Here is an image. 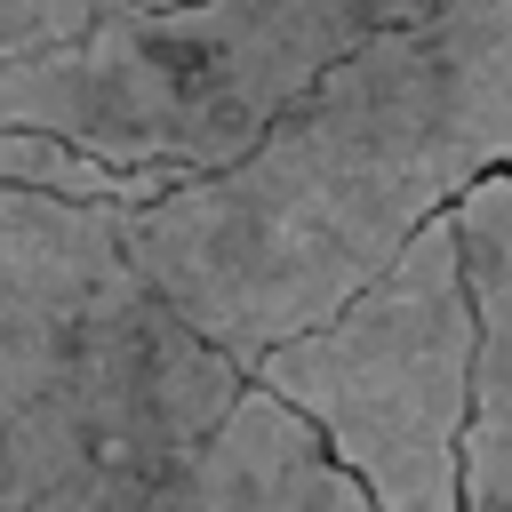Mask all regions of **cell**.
<instances>
[{
    "label": "cell",
    "instance_id": "obj_6",
    "mask_svg": "<svg viewBox=\"0 0 512 512\" xmlns=\"http://www.w3.org/2000/svg\"><path fill=\"white\" fill-rule=\"evenodd\" d=\"M472 296V408L456 440V512H512V168L448 200Z\"/></svg>",
    "mask_w": 512,
    "mask_h": 512
},
{
    "label": "cell",
    "instance_id": "obj_1",
    "mask_svg": "<svg viewBox=\"0 0 512 512\" xmlns=\"http://www.w3.org/2000/svg\"><path fill=\"white\" fill-rule=\"evenodd\" d=\"M488 168H512V0H424L320 64L232 168L136 200L120 232L176 320L248 368Z\"/></svg>",
    "mask_w": 512,
    "mask_h": 512
},
{
    "label": "cell",
    "instance_id": "obj_2",
    "mask_svg": "<svg viewBox=\"0 0 512 512\" xmlns=\"http://www.w3.org/2000/svg\"><path fill=\"white\" fill-rule=\"evenodd\" d=\"M120 216L0 184V512H136L248 384L144 280Z\"/></svg>",
    "mask_w": 512,
    "mask_h": 512
},
{
    "label": "cell",
    "instance_id": "obj_7",
    "mask_svg": "<svg viewBox=\"0 0 512 512\" xmlns=\"http://www.w3.org/2000/svg\"><path fill=\"white\" fill-rule=\"evenodd\" d=\"M104 8H120V0H0V72H8L16 56H32V48L96 24Z\"/></svg>",
    "mask_w": 512,
    "mask_h": 512
},
{
    "label": "cell",
    "instance_id": "obj_5",
    "mask_svg": "<svg viewBox=\"0 0 512 512\" xmlns=\"http://www.w3.org/2000/svg\"><path fill=\"white\" fill-rule=\"evenodd\" d=\"M136 512H376V504L320 448V432L248 376L232 408L192 440V456Z\"/></svg>",
    "mask_w": 512,
    "mask_h": 512
},
{
    "label": "cell",
    "instance_id": "obj_4",
    "mask_svg": "<svg viewBox=\"0 0 512 512\" xmlns=\"http://www.w3.org/2000/svg\"><path fill=\"white\" fill-rule=\"evenodd\" d=\"M248 376L288 400L376 512H456V440L472 408V296L448 208L336 312L264 344Z\"/></svg>",
    "mask_w": 512,
    "mask_h": 512
},
{
    "label": "cell",
    "instance_id": "obj_3",
    "mask_svg": "<svg viewBox=\"0 0 512 512\" xmlns=\"http://www.w3.org/2000/svg\"><path fill=\"white\" fill-rule=\"evenodd\" d=\"M424 0H120L0 72V128H48L104 168H232L360 32Z\"/></svg>",
    "mask_w": 512,
    "mask_h": 512
}]
</instances>
